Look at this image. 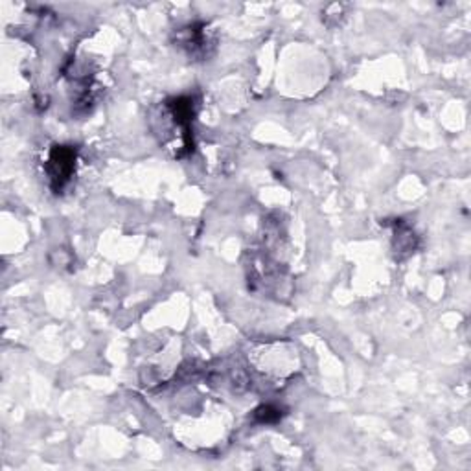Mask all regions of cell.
I'll use <instances>...</instances> for the list:
<instances>
[{
  "label": "cell",
  "instance_id": "cell-3",
  "mask_svg": "<svg viewBox=\"0 0 471 471\" xmlns=\"http://www.w3.org/2000/svg\"><path fill=\"white\" fill-rule=\"evenodd\" d=\"M256 416L260 422H274V420L280 418V411L278 408H272V407H262L258 408L256 411Z\"/></svg>",
  "mask_w": 471,
  "mask_h": 471
},
{
  "label": "cell",
  "instance_id": "cell-2",
  "mask_svg": "<svg viewBox=\"0 0 471 471\" xmlns=\"http://www.w3.org/2000/svg\"><path fill=\"white\" fill-rule=\"evenodd\" d=\"M183 47L190 52V56H206V48H208V37L204 28H188V32H184Z\"/></svg>",
  "mask_w": 471,
  "mask_h": 471
},
{
  "label": "cell",
  "instance_id": "cell-1",
  "mask_svg": "<svg viewBox=\"0 0 471 471\" xmlns=\"http://www.w3.org/2000/svg\"><path fill=\"white\" fill-rule=\"evenodd\" d=\"M74 172H76V149L70 146L52 147L47 160V173L53 192H61L74 177Z\"/></svg>",
  "mask_w": 471,
  "mask_h": 471
}]
</instances>
